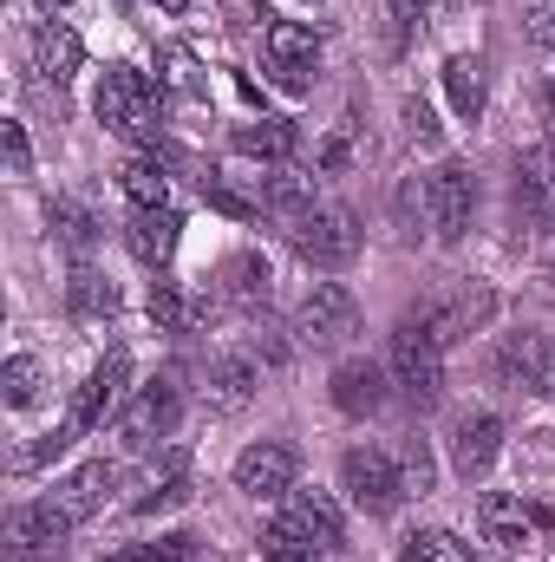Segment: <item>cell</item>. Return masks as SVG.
<instances>
[{
    "label": "cell",
    "mask_w": 555,
    "mask_h": 562,
    "mask_svg": "<svg viewBox=\"0 0 555 562\" xmlns=\"http://www.w3.org/2000/svg\"><path fill=\"white\" fill-rule=\"evenodd\" d=\"M125 380H132V353L125 347H112L92 373H86V386H79V400H72V413H66V425L59 431H46L33 451H26V464H46V458H59L66 445H79L92 425L118 419V400H125Z\"/></svg>",
    "instance_id": "6da1fadb"
},
{
    "label": "cell",
    "mask_w": 555,
    "mask_h": 562,
    "mask_svg": "<svg viewBox=\"0 0 555 562\" xmlns=\"http://www.w3.org/2000/svg\"><path fill=\"white\" fill-rule=\"evenodd\" d=\"M287 243H294V256L307 262V269H347L353 256H360V216L347 210V203H307L294 223H287Z\"/></svg>",
    "instance_id": "7a4b0ae2"
},
{
    "label": "cell",
    "mask_w": 555,
    "mask_h": 562,
    "mask_svg": "<svg viewBox=\"0 0 555 562\" xmlns=\"http://www.w3.org/2000/svg\"><path fill=\"white\" fill-rule=\"evenodd\" d=\"M157 99H163V86H150L138 66H105V79H99V92H92V112H99L105 132L144 138L157 150Z\"/></svg>",
    "instance_id": "3957f363"
},
{
    "label": "cell",
    "mask_w": 555,
    "mask_h": 562,
    "mask_svg": "<svg viewBox=\"0 0 555 562\" xmlns=\"http://www.w3.org/2000/svg\"><path fill=\"white\" fill-rule=\"evenodd\" d=\"M340 484H347L353 510H366V517H393V510L406 504V471H399V458L380 451V445H353V451L340 458Z\"/></svg>",
    "instance_id": "277c9868"
},
{
    "label": "cell",
    "mask_w": 555,
    "mask_h": 562,
    "mask_svg": "<svg viewBox=\"0 0 555 562\" xmlns=\"http://www.w3.org/2000/svg\"><path fill=\"white\" fill-rule=\"evenodd\" d=\"M294 334H301V347H347L353 334H360V301H353V288H340V281H314L307 288V301L294 307Z\"/></svg>",
    "instance_id": "5b68a950"
},
{
    "label": "cell",
    "mask_w": 555,
    "mask_h": 562,
    "mask_svg": "<svg viewBox=\"0 0 555 562\" xmlns=\"http://www.w3.org/2000/svg\"><path fill=\"white\" fill-rule=\"evenodd\" d=\"M393 386L412 400V406H438V393H444V347L418 327V321H406L399 334H393Z\"/></svg>",
    "instance_id": "8992f818"
},
{
    "label": "cell",
    "mask_w": 555,
    "mask_h": 562,
    "mask_svg": "<svg viewBox=\"0 0 555 562\" xmlns=\"http://www.w3.org/2000/svg\"><path fill=\"white\" fill-rule=\"evenodd\" d=\"M490 380H497V386H517V393H555V347H550V334H536V327L503 334V340H497V353H490Z\"/></svg>",
    "instance_id": "52a82bcc"
},
{
    "label": "cell",
    "mask_w": 555,
    "mask_h": 562,
    "mask_svg": "<svg viewBox=\"0 0 555 562\" xmlns=\"http://www.w3.org/2000/svg\"><path fill=\"white\" fill-rule=\"evenodd\" d=\"M177 419H183V386H177V373H163V380H150V386H138L125 406H118V438L125 445H157V438H170L177 431Z\"/></svg>",
    "instance_id": "ba28073f"
},
{
    "label": "cell",
    "mask_w": 555,
    "mask_h": 562,
    "mask_svg": "<svg viewBox=\"0 0 555 562\" xmlns=\"http://www.w3.org/2000/svg\"><path fill=\"white\" fill-rule=\"evenodd\" d=\"M497 314V288H484V281H464V288H451V294H438V301H424L412 321L438 340V347H451V340H464V334H477L484 321Z\"/></svg>",
    "instance_id": "9c48e42d"
},
{
    "label": "cell",
    "mask_w": 555,
    "mask_h": 562,
    "mask_svg": "<svg viewBox=\"0 0 555 562\" xmlns=\"http://www.w3.org/2000/svg\"><path fill=\"white\" fill-rule=\"evenodd\" d=\"M262 53H269V72H275L281 92H314V72H320V40H314V26H301V20H269Z\"/></svg>",
    "instance_id": "30bf717a"
},
{
    "label": "cell",
    "mask_w": 555,
    "mask_h": 562,
    "mask_svg": "<svg viewBox=\"0 0 555 562\" xmlns=\"http://www.w3.org/2000/svg\"><path fill=\"white\" fill-rule=\"evenodd\" d=\"M294 477H301V451L287 445V438H262V445H249L242 458H236V491L242 497H256V504H275L294 491Z\"/></svg>",
    "instance_id": "8fae6325"
},
{
    "label": "cell",
    "mask_w": 555,
    "mask_h": 562,
    "mask_svg": "<svg viewBox=\"0 0 555 562\" xmlns=\"http://www.w3.org/2000/svg\"><path fill=\"white\" fill-rule=\"evenodd\" d=\"M471 216H477V177H471V164L444 157L431 170V236L438 243H457L471 229Z\"/></svg>",
    "instance_id": "7c38bea8"
},
{
    "label": "cell",
    "mask_w": 555,
    "mask_h": 562,
    "mask_svg": "<svg viewBox=\"0 0 555 562\" xmlns=\"http://www.w3.org/2000/svg\"><path fill=\"white\" fill-rule=\"evenodd\" d=\"M510 196H517V216H523L536 236H550L555 229V144H536V150L517 157Z\"/></svg>",
    "instance_id": "4fadbf2b"
},
{
    "label": "cell",
    "mask_w": 555,
    "mask_h": 562,
    "mask_svg": "<svg viewBox=\"0 0 555 562\" xmlns=\"http://www.w3.org/2000/svg\"><path fill=\"white\" fill-rule=\"evenodd\" d=\"M386 400H393V367H380V360H340L333 367V406L347 419H380Z\"/></svg>",
    "instance_id": "5bb4252c"
},
{
    "label": "cell",
    "mask_w": 555,
    "mask_h": 562,
    "mask_svg": "<svg viewBox=\"0 0 555 562\" xmlns=\"http://www.w3.org/2000/svg\"><path fill=\"white\" fill-rule=\"evenodd\" d=\"M536 524H543V510H530V504L510 497V491H484V497H477V530H484V543H497V550H530V543H536Z\"/></svg>",
    "instance_id": "9a60e30c"
},
{
    "label": "cell",
    "mask_w": 555,
    "mask_h": 562,
    "mask_svg": "<svg viewBox=\"0 0 555 562\" xmlns=\"http://www.w3.org/2000/svg\"><path fill=\"white\" fill-rule=\"evenodd\" d=\"M497 451H503V419L497 413H464V419L451 425V464H457V477H490V464H497Z\"/></svg>",
    "instance_id": "2e32d148"
},
{
    "label": "cell",
    "mask_w": 555,
    "mask_h": 562,
    "mask_svg": "<svg viewBox=\"0 0 555 562\" xmlns=\"http://www.w3.org/2000/svg\"><path fill=\"white\" fill-rule=\"evenodd\" d=\"M269 256H256V249H236V256H223L216 262V294L229 301V307H242V314H262L269 307Z\"/></svg>",
    "instance_id": "e0dca14e"
},
{
    "label": "cell",
    "mask_w": 555,
    "mask_h": 562,
    "mask_svg": "<svg viewBox=\"0 0 555 562\" xmlns=\"http://www.w3.org/2000/svg\"><path fill=\"white\" fill-rule=\"evenodd\" d=\"M262 373H256V353H216L209 373H203V406L209 413H242L256 400Z\"/></svg>",
    "instance_id": "ac0fdd59"
},
{
    "label": "cell",
    "mask_w": 555,
    "mask_h": 562,
    "mask_svg": "<svg viewBox=\"0 0 555 562\" xmlns=\"http://www.w3.org/2000/svg\"><path fill=\"white\" fill-rule=\"evenodd\" d=\"M281 524H294L314 550H340V543H347V517H340V504H333L327 491H287Z\"/></svg>",
    "instance_id": "d6986e66"
},
{
    "label": "cell",
    "mask_w": 555,
    "mask_h": 562,
    "mask_svg": "<svg viewBox=\"0 0 555 562\" xmlns=\"http://www.w3.org/2000/svg\"><path fill=\"white\" fill-rule=\"evenodd\" d=\"M72 530V517L59 510V504H20L13 517H7V543H13V557H53L59 550V537Z\"/></svg>",
    "instance_id": "ffe728a7"
},
{
    "label": "cell",
    "mask_w": 555,
    "mask_h": 562,
    "mask_svg": "<svg viewBox=\"0 0 555 562\" xmlns=\"http://www.w3.org/2000/svg\"><path fill=\"white\" fill-rule=\"evenodd\" d=\"M112 484H118V471L105 464V458H92V464H79L72 477H59L53 491H46V504H59L72 524H86L92 510H105V497H112Z\"/></svg>",
    "instance_id": "44dd1931"
},
{
    "label": "cell",
    "mask_w": 555,
    "mask_h": 562,
    "mask_svg": "<svg viewBox=\"0 0 555 562\" xmlns=\"http://www.w3.org/2000/svg\"><path fill=\"white\" fill-rule=\"evenodd\" d=\"M177 236H183V216H177V210H132L125 249L138 256L144 269H163V262L177 256Z\"/></svg>",
    "instance_id": "7402d4cb"
},
{
    "label": "cell",
    "mask_w": 555,
    "mask_h": 562,
    "mask_svg": "<svg viewBox=\"0 0 555 562\" xmlns=\"http://www.w3.org/2000/svg\"><path fill=\"white\" fill-rule=\"evenodd\" d=\"M33 59H39V72L53 86H72L79 66H86V46H79V33L66 20H46V26H33Z\"/></svg>",
    "instance_id": "603a6c76"
},
{
    "label": "cell",
    "mask_w": 555,
    "mask_h": 562,
    "mask_svg": "<svg viewBox=\"0 0 555 562\" xmlns=\"http://www.w3.org/2000/svg\"><path fill=\"white\" fill-rule=\"evenodd\" d=\"M444 99H451V112L457 119H484V59L477 53H451L444 59Z\"/></svg>",
    "instance_id": "cb8c5ba5"
},
{
    "label": "cell",
    "mask_w": 555,
    "mask_h": 562,
    "mask_svg": "<svg viewBox=\"0 0 555 562\" xmlns=\"http://www.w3.org/2000/svg\"><path fill=\"white\" fill-rule=\"evenodd\" d=\"M118 190L132 210H170V177H163V157H132L118 170Z\"/></svg>",
    "instance_id": "d4e9b609"
},
{
    "label": "cell",
    "mask_w": 555,
    "mask_h": 562,
    "mask_svg": "<svg viewBox=\"0 0 555 562\" xmlns=\"http://www.w3.org/2000/svg\"><path fill=\"white\" fill-rule=\"evenodd\" d=\"M66 307H72L79 321H105V314H118V281L79 262V269H72V288H66Z\"/></svg>",
    "instance_id": "484cf974"
},
{
    "label": "cell",
    "mask_w": 555,
    "mask_h": 562,
    "mask_svg": "<svg viewBox=\"0 0 555 562\" xmlns=\"http://www.w3.org/2000/svg\"><path fill=\"white\" fill-rule=\"evenodd\" d=\"M53 236H59L72 256H86V249L105 236V223H99V216H92L79 196H53Z\"/></svg>",
    "instance_id": "4316f807"
},
{
    "label": "cell",
    "mask_w": 555,
    "mask_h": 562,
    "mask_svg": "<svg viewBox=\"0 0 555 562\" xmlns=\"http://www.w3.org/2000/svg\"><path fill=\"white\" fill-rule=\"evenodd\" d=\"M256 203H262V210H275L281 223H294L314 196H307V183H301L294 170H269V177H256Z\"/></svg>",
    "instance_id": "83f0119b"
},
{
    "label": "cell",
    "mask_w": 555,
    "mask_h": 562,
    "mask_svg": "<svg viewBox=\"0 0 555 562\" xmlns=\"http://www.w3.org/2000/svg\"><path fill=\"white\" fill-rule=\"evenodd\" d=\"M236 150L242 157H287L294 150V125L287 119H249V125H236Z\"/></svg>",
    "instance_id": "f1b7e54d"
},
{
    "label": "cell",
    "mask_w": 555,
    "mask_h": 562,
    "mask_svg": "<svg viewBox=\"0 0 555 562\" xmlns=\"http://www.w3.org/2000/svg\"><path fill=\"white\" fill-rule=\"evenodd\" d=\"M177 504H190V464H183V458L163 464V477L132 504V517H157V510H177Z\"/></svg>",
    "instance_id": "f546056e"
},
{
    "label": "cell",
    "mask_w": 555,
    "mask_h": 562,
    "mask_svg": "<svg viewBox=\"0 0 555 562\" xmlns=\"http://www.w3.org/2000/svg\"><path fill=\"white\" fill-rule=\"evenodd\" d=\"M0 393H7L13 413H26V406L39 400V360H33V353H13L7 373H0Z\"/></svg>",
    "instance_id": "4dcf8cb0"
},
{
    "label": "cell",
    "mask_w": 555,
    "mask_h": 562,
    "mask_svg": "<svg viewBox=\"0 0 555 562\" xmlns=\"http://www.w3.org/2000/svg\"><path fill=\"white\" fill-rule=\"evenodd\" d=\"M150 321H157L163 334H183V327L196 321V307L177 294V281H150Z\"/></svg>",
    "instance_id": "1f68e13d"
},
{
    "label": "cell",
    "mask_w": 555,
    "mask_h": 562,
    "mask_svg": "<svg viewBox=\"0 0 555 562\" xmlns=\"http://www.w3.org/2000/svg\"><path fill=\"white\" fill-rule=\"evenodd\" d=\"M406 562H471V543H457L451 530H418L406 537Z\"/></svg>",
    "instance_id": "d6a6232c"
},
{
    "label": "cell",
    "mask_w": 555,
    "mask_h": 562,
    "mask_svg": "<svg viewBox=\"0 0 555 562\" xmlns=\"http://www.w3.org/2000/svg\"><path fill=\"white\" fill-rule=\"evenodd\" d=\"M399 229H406V236L431 229V177H406V183H399Z\"/></svg>",
    "instance_id": "836d02e7"
},
{
    "label": "cell",
    "mask_w": 555,
    "mask_h": 562,
    "mask_svg": "<svg viewBox=\"0 0 555 562\" xmlns=\"http://www.w3.org/2000/svg\"><path fill=\"white\" fill-rule=\"evenodd\" d=\"M163 86H170V92H183V99H209V79L196 72V59H190L183 46H170V53H163Z\"/></svg>",
    "instance_id": "e575fe53"
},
{
    "label": "cell",
    "mask_w": 555,
    "mask_h": 562,
    "mask_svg": "<svg viewBox=\"0 0 555 562\" xmlns=\"http://www.w3.org/2000/svg\"><path fill=\"white\" fill-rule=\"evenodd\" d=\"M399 125H406V144H418V150H438L444 144V125H438V112L424 99H406L399 105Z\"/></svg>",
    "instance_id": "d590c367"
},
{
    "label": "cell",
    "mask_w": 555,
    "mask_h": 562,
    "mask_svg": "<svg viewBox=\"0 0 555 562\" xmlns=\"http://www.w3.org/2000/svg\"><path fill=\"white\" fill-rule=\"evenodd\" d=\"M190 557H196V537L170 530V537H157V543H138V550H118L112 562H190Z\"/></svg>",
    "instance_id": "8d00e7d4"
},
{
    "label": "cell",
    "mask_w": 555,
    "mask_h": 562,
    "mask_svg": "<svg viewBox=\"0 0 555 562\" xmlns=\"http://www.w3.org/2000/svg\"><path fill=\"white\" fill-rule=\"evenodd\" d=\"M399 471H406V497H431L438 464H431V445H424V438H412V445L399 451Z\"/></svg>",
    "instance_id": "74e56055"
},
{
    "label": "cell",
    "mask_w": 555,
    "mask_h": 562,
    "mask_svg": "<svg viewBox=\"0 0 555 562\" xmlns=\"http://www.w3.org/2000/svg\"><path fill=\"white\" fill-rule=\"evenodd\" d=\"M262 557H269V562H320V550H314L294 524H275V530L262 537Z\"/></svg>",
    "instance_id": "f35d334b"
},
{
    "label": "cell",
    "mask_w": 555,
    "mask_h": 562,
    "mask_svg": "<svg viewBox=\"0 0 555 562\" xmlns=\"http://www.w3.org/2000/svg\"><path fill=\"white\" fill-rule=\"evenodd\" d=\"M0 144H7V177H33V144L20 119H0Z\"/></svg>",
    "instance_id": "ab89813d"
},
{
    "label": "cell",
    "mask_w": 555,
    "mask_h": 562,
    "mask_svg": "<svg viewBox=\"0 0 555 562\" xmlns=\"http://www.w3.org/2000/svg\"><path fill=\"white\" fill-rule=\"evenodd\" d=\"M203 203L209 210H223V216H256V203H242L229 183H216V177H203Z\"/></svg>",
    "instance_id": "60d3db41"
},
{
    "label": "cell",
    "mask_w": 555,
    "mask_h": 562,
    "mask_svg": "<svg viewBox=\"0 0 555 562\" xmlns=\"http://www.w3.org/2000/svg\"><path fill=\"white\" fill-rule=\"evenodd\" d=\"M536 40L550 46V59H555V7H543V13H536Z\"/></svg>",
    "instance_id": "b9f144b4"
},
{
    "label": "cell",
    "mask_w": 555,
    "mask_h": 562,
    "mask_svg": "<svg viewBox=\"0 0 555 562\" xmlns=\"http://www.w3.org/2000/svg\"><path fill=\"white\" fill-rule=\"evenodd\" d=\"M536 105H543V125H550V138H555V86H543V99H536Z\"/></svg>",
    "instance_id": "7bdbcfd3"
},
{
    "label": "cell",
    "mask_w": 555,
    "mask_h": 562,
    "mask_svg": "<svg viewBox=\"0 0 555 562\" xmlns=\"http://www.w3.org/2000/svg\"><path fill=\"white\" fill-rule=\"evenodd\" d=\"M543 288H550V294H555V256H550V262H543Z\"/></svg>",
    "instance_id": "ee69618b"
},
{
    "label": "cell",
    "mask_w": 555,
    "mask_h": 562,
    "mask_svg": "<svg viewBox=\"0 0 555 562\" xmlns=\"http://www.w3.org/2000/svg\"><path fill=\"white\" fill-rule=\"evenodd\" d=\"M157 7H163V13H183V7H190V0H157Z\"/></svg>",
    "instance_id": "f6af8a7d"
},
{
    "label": "cell",
    "mask_w": 555,
    "mask_h": 562,
    "mask_svg": "<svg viewBox=\"0 0 555 562\" xmlns=\"http://www.w3.org/2000/svg\"><path fill=\"white\" fill-rule=\"evenodd\" d=\"M33 7H46V20H53V7H72V0H33Z\"/></svg>",
    "instance_id": "bcb514c9"
}]
</instances>
